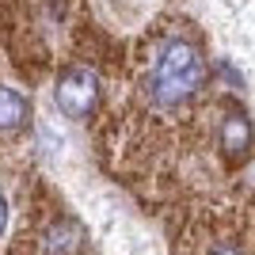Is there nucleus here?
<instances>
[{
  "label": "nucleus",
  "mask_w": 255,
  "mask_h": 255,
  "mask_svg": "<svg viewBox=\"0 0 255 255\" xmlns=\"http://www.w3.org/2000/svg\"><path fill=\"white\" fill-rule=\"evenodd\" d=\"M53 103L65 118H88L99 103V76L84 65H73L57 76L53 84Z\"/></svg>",
  "instance_id": "f03ea898"
},
{
  "label": "nucleus",
  "mask_w": 255,
  "mask_h": 255,
  "mask_svg": "<svg viewBox=\"0 0 255 255\" xmlns=\"http://www.w3.org/2000/svg\"><path fill=\"white\" fill-rule=\"evenodd\" d=\"M4 229H8V206H4V198H0V236H4Z\"/></svg>",
  "instance_id": "0eeeda50"
},
{
  "label": "nucleus",
  "mask_w": 255,
  "mask_h": 255,
  "mask_svg": "<svg viewBox=\"0 0 255 255\" xmlns=\"http://www.w3.org/2000/svg\"><path fill=\"white\" fill-rule=\"evenodd\" d=\"M213 255H244V252H240V248H236V244H221V248H217V252H213Z\"/></svg>",
  "instance_id": "423d86ee"
},
{
  "label": "nucleus",
  "mask_w": 255,
  "mask_h": 255,
  "mask_svg": "<svg viewBox=\"0 0 255 255\" xmlns=\"http://www.w3.org/2000/svg\"><path fill=\"white\" fill-rule=\"evenodd\" d=\"M252 141H255V129H252V118L244 111H225L221 118V149L229 160H248L252 152Z\"/></svg>",
  "instance_id": "7ed1b4c3"
},
{
  "label": "nucleus",
  "mask_w": 255,
  "mask_h": 255,
  "mask_svg": "<svg viewBox=\"0 0 255 255\" xmlns=\"http://www.w3.org/2000/svg\"><path fill=\"white\" fill-rule=\"evenodd\" d=\"M202 76H206V61L198 53V46L191 38L171 34L168 42L160 46L156 65H152V84H149L152 99L160 107H183L202 88Z\"/></svg>",
  "instance_id": "f257e3e1"
},
{
  "label": "nucleus",
  "mask_w": 255,
  "mask_h": 255,
  "mask_svg": "<svg viewBox=\"0 0 255 255\" xmlns=\"http://www.w3.org/2000/svg\"><path fill=\"white\" fill-rule=\"evenodd\" d=\"M23 122H27V99L15 88L0 84V129H15Z\"/></svg>",
  "instance_id": "39448f33"
},
{
  "label": "nucleus",
  "mask_w": 255,
  "mask_h": 255,
  "mask_svg": "<svg viewBox=\"0 0 255 255\" xmlns=\"http://www.w3.org/2000/svg\"><path fill=\"white\" fill-rule=\"evenodd\" d=\"M80 248H84V229L69 217H61L42 233V255H76Z\"/></svg>",
  "instance_id": "20e7f679"
}]
</instances>
